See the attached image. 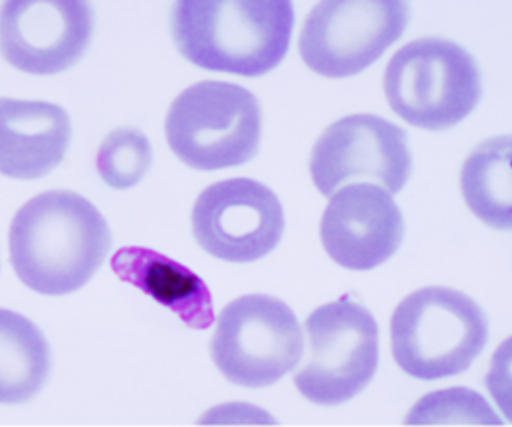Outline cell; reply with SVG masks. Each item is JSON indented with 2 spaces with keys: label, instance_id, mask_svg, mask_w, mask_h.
I'll return each instance as SVG.
<instances>
[{
  "label": "cell",
  "instance_id": "1",
  "mask_svg": "<svg viewBox=\"0 0 512 427\" xmlns=\"http://www.w3.org/2000/svg\"><path fill=\"white\" fill-rule=\"evenodd\" d=\"M110 226L88 199L69 190H52L28 200L9 231L11 264L35 293H74L105 262Z\"/></svg>",
  "mask_w": 512,
  "mask_h": 427
},
{
  "label": "cell",
  "instance_id": "2",
  "mask_svg": "<svg viewBox=\"0 0 512 427\" xmlns=\"http://www.w3.org/2000/svg\"><path fill=\"white\" fill-rule=\"evenodd\" d=\"M294 21L289 0H183L171 12V35L200 69L260 77L286 59Z\"/></svg>",
  "mask_w": 512,
  "mask_h": 427
},
{
  "label": "cell",
  "instance_id": "3",
  "mask_svg": "<svg viewBox=\"0 0 512 427\" xmlns=\"http://www.w3.org/2000/svg\"><path fill=\"white\" fill-rule=\"evenodd\" d=\"M489 342V318L475 299L451 287H422L391 316L396 364L417 380L465 373Z\"/></svg>",
  "mask_w": 512,
  "mask_h": 427
},
{
  "label": "cell",
  "instance_id": "4",
  "mask_svg": "<svg viewBox=\"0 0 512 427\" xmlns=\"http://www.w3.org/2000/svg\"><path fill=\"white\" fill-rule=\"evenodd\" d=\"M383 84L391 110L431 132L463 122L482 98L477 60L444 38H420L400 48L386 65Z\"/></svg>",
  "mask_w": 512,
  "mask_h": 427
},
{
  "label": "cell",
  "instance_id": "5",
  "mask_svg": "<svg viewBox=\"0 0 512 427\" xmlns=\"http://www.w3.org/2000/svg\"><path fill=\"white\" fill-rule=\"evenodd\" d=\"M164 129L171 151L193 170H227L258 153L262 108L239 84L197 82L173 101Z\"/></svg>",
  "mask_w": 512,
  "mask_h": 427
},
{
  "label": "cell",
  "instance_id": "6",
  "mask_svg": "<svg viewBox=\"0 0 512 427\" xmlns=\"http://www.w3.org/2000/svg\"><path fill=\"white\" fill-rule=\"evenodd\" d=\"M304 330L306 357L294 383L309 402L342 405L373 381L379 363V327L366 306L345 294L316 308Z\"/></svg>",
  "mask_w": 512,
  "mask_h": 427
},
{
  "label": "cell",
  "instance_id": "7",
  "mask_svg": "<svg viewBox=\"0 0 512 427\" xmlns=\"http://www.w3.org/2000/svg\"><path fill=\"white\" fill-rule=\"evenodd\" d=\"M210 354L233 385L272 387L303 359V328L284 301L248 294L221 311Z\"/></svg>",
  "mask_w": 512,
  "mask_h": 427
},
{
  "label": "cell",
  "instance_id": "8",
  "mask_svg": "<svg viewBox=\"0 0 512 427\" xmlns=\"http://www.w3.org/2000/svg\"><path fill=\"white\" fill-rule=\"evenodd\" d=\"M408 19L402 0H325L304 21L301 59L323 77L361 74L402 38Z\"/></svg>",
  "mask_w": 512,
  "mask_h": 427
},
{
  "label": "cell",
  "instance_id": "9",
  "mask_svg": "<svg viewBox=\"0 0 512 427\" xmlns=\"http://www.w3.org/2000/svg\"><path fill=\"white\" fill-rule=\"evenodd\" d=\"M192 229L198 245L212 257L250 264L279 246L286 216L272 188L251 178H231L198 195Z\"/></svg>",
  "mask_w": 512,
  "mask_h": 427
},
{
  "label": "cell",
  "instance_id": "10",
  "mask_svg": "<svg viewBox=\"0 0 512 427\" xmlns=\"http://www.w3.org/2000/svg\"><path fill=\"white\" fill-rule=\"evenodd\" d=\"M309 171L325 197L352 180H374L398 194L412 173L407 132L371 113L340 118L316 141Z\"/></svg>",
  "mask_w": 512,
  "mask_h": 427
},
{
  "label": "cell",
  "instance_id": "11",
  "mask_svg": "<svg viewBox=\"0 0 512 427\" xmlns=\"http://www.w3.org/2000/svg\"><path fill=\"white\" fill-rule=\"evenodd\" d=\"M93 23L79 0H11L0 7V55L26 74H59L82 59Z\"/></svg>",
  "mask_w": 512,
  "mask_h": 427
},
{
  "label": "cell",
  "instance_id": "12",
  "mask_svg": "<svg viewBox=\"0 0 512 427\" xmlns=\"http://www.w3.org/2000/svg\"><path fill=\"white\" fill-rule=\"evenodd\" d=\"M321 243L335 264L366 272L388 262L402 245L405 221L390 192L350 183L332 195L320 223Z\"/></svg>",
  "mask_w": 512,
  "mask_h": 427
},
{
  "label": "cell",
  "instance_id": "13",
  "mask_svg": "<svg viewBox=\"0 0 512 427\" xmlns=\"http://www.w3.org/2000/svg\"><path fill=\"white\" fill-rule=\"evenodd\" d=\"M72 125L47 101L0 98V173L36 180L55 170L69 149Z\"/></svg>",
  "mask_w": 512,
  "mask_h": 427
},
{
  "label": "cell",
  "instance_id": "14",
  "mask_svg": "<svg viewBox=\"0 0 512 427\" xmlns=\"http://www.w3.org/2000/svg\"><path fill=\"white\" fill-rule=\"evenodd\" d=\"M111 269L122 281L180 316L187 327L207 330L216 320L209 286L193 270L163 253L127 246L113 255Z\"/></svg>",
  "mask_w": 512,
  "mask_h": 427
},
{
  "label": "cell",
  "instance_id": "15",
  "mask_svg": "<svg viewBox=\"0 0 512 427\" xmlns=\"http://www.w3.org/2000/svg\"><path fill=\"white\" fill-rule=\"evenodd\" d=\"M50 375V347L35 323L16 311L0 310V404H23Z\"/></svg>",
  "mask_w": 512,
  "mask_h": 427
},
{
  "label": "cell",
  "instance_id": "16",
  "mask_svg": "<svg viewBox=\"0 0 512 427\" xmlns=\"http://www.w3.org/2000/svg\"><path fill=\"white\" fill-rule=\"evenodd\" d=\"M511 137L483 141L461 168V192L470 211L490 228L512 226Z\"/></svg>",
  "mask_w": 512,
  "mask_h": 427
},
{
  "label": "cell",
  "instance_id": "17",
  "mask_svg": "<svg viewBox=\"0 0 512 427\" xmlns=\"http://www.w3.org/2000/svg\"><path fill=\"white\" fill-rule=\"evenodd\" d=\"M152 164L151 142L134 127L113 130L99 147L96 166L106 185L132 188L147 175Z\"/></svg>",
  "mask_w": 512,
  "mask_h": 427
},
{
  "label": "cell",
  "instance_id": "18",
  "mask_svg": "<svg viewBox=\"0 0 512 427\" xmlns=\"http://www.w3.org/2000/svg\"><path fill=\"white\" fill-rule=\"evenodd\" d=\"M407 424H502L489 402L470 388H448L420 398Z\"/></svg>",
  "mask_w": 512,
  "mask_h": 427
}]
</instances>
